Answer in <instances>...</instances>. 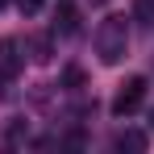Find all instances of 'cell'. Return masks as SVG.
Here are the masks:
<instances>
[{
    "mask_svg": "<svg viewBox=\"0 0 154 154\" xmlns=\"http://www.w3.org/2000/svg\"><path fill=\"white\" fill-rule=\"evenodd\" d=\"M150 129H154V108H150Z\"/></svg>",
    "mask_w": 154,
    "mask_h": 154,
    "instance_id": "cell-10",
    "label": "cell"
},
{
    "mask_svg": "<svg viewBox=\"0 0 154 154\" xmlns=\"http://www.w3.org/2000/svg\"><path fill=\"white\" fill-rule=\"evenodd\" d=\"M25 67V54L17 38H0V79H17Z\"/></svg>",
    "mask_w": 154,
    "mask_h": 154,
    "instance_id": "cell-3",
    "label": "cell"
},
{
    "mask_svg": "<svg viewBox=\"0 0 154 154\" xmlns=\"http://www.w3.org/2000/svg\"><path fill=\"white\" fill-rule=\"evenodd\" d=\"M0 4H4V0H0Z\"/></svg>",
    "mask_w": 154,
    "mask_h": 154,
    "instance_id": "cell-12",
    "label": "cell"
},
{
    "mask_svg": "<svg viewBox=\"0 0 154 154\" xmlns=\"http://www.w3.org/2000/svg\"><path fill=\"white\" fill-rule=\"evenodd\" d=\"M29 58L33 63H50V33H33L29 38Z\"/></svg>",
    "mask_w": 154,
    "mask_h": 154,
    "instance_id": "cell-6",
    "label": "cell"
},
{
    "mask_svg": "<svg viewBox=\"0 0 154 154\" xmlns=\"http://www.w3.org/2000/svg\"><path fill=\"white\" fill-rule=\"evenodd\" d=\"M146 100V79L142 75H129L121 88H117V96H112V117H129V112H137Z\"/></svg>",
    "mask_w": 154,
    "mask_h": 154,
    "instance_id": "cell-2",
    "label": "cell"
},
{
    "mask_svg": "<svg viewBox=\"0 0 154 154\" xmlns=\"http://www.w3.org/2000/svg\"><path fill=\"white\" fill-rule=\"evenodd\" d=\"M133 17H137L142 25H154V0H137V4H133Z\"/></svg>",
    "mask_w": 154,
    "mask_h": 154,
    "instance_id": "cell-8",
    "label": "cell"
},
{
    "mask_svg": "<svg viewBox=\"0 0 154 154\" xmlns=\"http://www.w3.org/2000/svg\"><path fill=\"white\" fill-rule=\"evenodd\" d=\"M92 4H108V0H92Z\"/></svg>",
    "mask_w": 154,
    "mask_h": 154,
    "instance_id": "cell-11",
    "label": "cell"
},
{
    "mask_svg": "<svg viewBox=\"0 0 154 154\" xmlns=\"http://www.w3.org/2000/svg\"><path fill=\"white\" fill-rule=\"evenodd\" d=\"M79 29V13L71 8V4H58V13H54V25H50V33H58V38H71Z\"/></svg>",
    "mask_w": 154,
    "mask_h": 154,
    "instance_id": "cell-4",
    "label": "cell"
},
{
    "mask_svg": "<svg viewBox=\"0 0 154 154\" xmlns=\"http://www.w3.org/2000/svg\"><path fill=\"white\" fill-rule=\"evenodd\" d=\"M112 146H117V150H146V146H150V137H146L142 129H125V133H117V137H112Z\"/></svg>",
    "mask_w": 154,
    "mask_h": 154,
    "instance_id": "cell-5",
    "label": "cell"
},
{
    "mask_svg": "<svg viewBox=\"0 0 154 154\" xmlns=\"http://www.w3.org/2000/svg\"><path fill=\"white\" fill-rule=\"evenodd\" d=\"M13 4H17L25 17H33V13H42V4H46V0H13Z\"/></svg>",
    "mask_w": 154,
    "mask_h": 154,
    "instance_id": "cell-9",
    "label": "cell"
},
{
    "mask_svg": "<svg viewBox=\"0 0 154 154\" xmlns=\"http://www.w3.org/2000/svg\"><path fill=\"white\" fill-rule=\"evenodd\" d=\"M129 50V21L121 13H112V17H104L100 29H96V54H100L104 67H117Z\"/></svg>",
    "mask_w": 154,
    "mask_h": 154,
    "instance_id": "cell-1",
    "label": "cell"
},
{
    "mask_svg": "<svg viewBox=\"0 0 154 154\" xmlns=\"http://www.w3.org/2000/svg\"><path fill=\"white\" fill-rule=\"evenodd\" d=\"M63 88H67V92H79V88H83V67H67V71H63Z\"/></svg>",
    "mask_w": 154,
    "mask_h": 154,
    "instance_id": "cell-7",
    "label": "cell"
}]
</instances>
